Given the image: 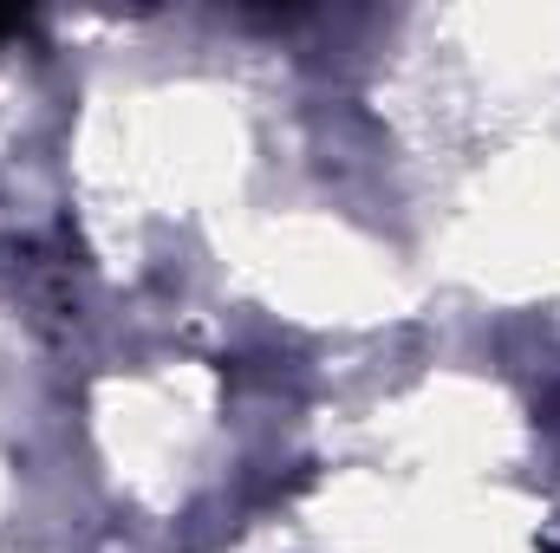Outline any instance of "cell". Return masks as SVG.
<instances>
[{
    "label": "cell",
    "mask_w": 560,
    "mask_h": 553,
    "mask_svg": "<svg viewBox=\"0 0 560 553\" xmlns=\"http://www.w3.org/2000/svg\"><path fill=\"white\" fill-rule=\"evenodd\" d=\"M20 26H26V20H20V13H0V46H7V39H13V33H20Z\"/></svg>",
    "instance_id": "obj_1"
}]
</instances>
